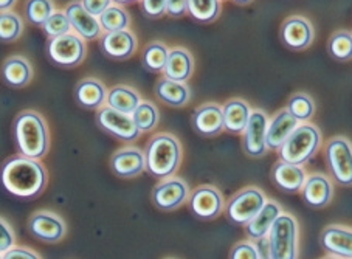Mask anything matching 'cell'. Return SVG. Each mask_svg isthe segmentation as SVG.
<instances>
[{"label":"cell","instance_id":"4","mask_svg":"<svg viewBox=\"0 0 352 259\" xmlns=\"http://www.w3.org/2000/svg\"><path fill=\"white\" fill-rule=\"evenodd\" d=\"M321 142H323V137L317 126L309 122L300 123L298 128L290 134L286 143L278 150L279 159L289 164L306 165L317 155Z\"/></svg>","mask_w":352,"mask_h":259},{"label":"cell","instance_id":"9","mask_svg":"<svg viewBox=\"0 0 352 259\" xmlns=\"http://www.w3.org/2000/svg\"><path fill=\"white\" fill-rule=\"evenodd\" d=\"M96 124L107 134L118 138L120 142L131 144L138 140L142 132L137 128L132 115L113 109L111 106H102L96 111Z\"/></svg>","mask_w":352,"mask_h":259},{"label":"cell","instance_id":"7","mask_svg":"<svg viewBox=\"0 0 352 259\" xmlns=\"http://www.w3.org/2000/svg\"><path fill=\"white\" fill-rule=\"evenodd\" d=\"M324 159L332 180L340 186H352V142L343 135L326 143Z\"/></svg>","mask_w":352,"mask_h":259},{"label":"cell","instance_id":"37","mask_svg":"<svg viewBox=\"0 0 352 259\" xmlns=\"http://www.w3.org/2000/svg\"><path fill=\"white\" fill-rule=\"evenodd\" d=\"M287 109L301 123L309 122L315 115V102L307 93H294L289 98Z\"/></svg>","mask_w":352,"mask_h":259},{"label":"cell","instance_id":"27","mask_svg":"<svg viewBox=\"0 0 352 259\" xmlns=\"http://www.w3.org/2000/svg\"><path fill=\"white\" fill-rule=\"evenodd\" d=\"M223 111V124H226V131L232 132L236 135H242L248 124V120L252 115V107L247 101L241 98L228 100L226 104L222 106Z\"/></svg>","mask_w":352,"mask_h":259},{"label":"cell","instance_id":"15","mask_svg":"<svg viewBox=\"0 0 352 259\" xmlns=\"http://www.w3.org/2000/svg\"><path fill=\"white\" fill-rule=\"evenodd\" d=\"M64 11L69 16L74 32L80 34L81 38L86 41H96L104 34L100 17L90 13L81 0H74V2L67 3Z\"/></svg>","mask_w":352,"mask_h":259},{"label":"cell","instance_id":"6","mask_svg":"<svg viewBox=\"0 0 352 259\" xmlns=\"http://www.w3.org/2000/svg\"><path fill=\"white\" fill-rule=\"evenodd\" d=\"M86 39L75 32L56 38H50L45 45V53L50 61L60 69H75L84 63L87 55Z\"/></svg>","mask_w":352,"mask_h":259},{"label":"cell","instance_id":"41","mask_svg":"<svg viewBox=\"0 0 352 259\" xmlns=\"http://www.w3.org/2000/svg\"><path fill=\"white\" fill-rule=\"evenodd\" d=\"M14 244V233L11 230L8 222L2 218V221H0V255H3V253L8 251L10 249H13Z\"/></svg>","mask_w":352,"mask_h":259},{"label":"cell","instance_id":"1","mask_svg":"<svg viewBox=\"0 0 352 259\" xmlns=\"http://www.w3.org/2000/svg\"><path fill=\"white\" fill-rule=\"evenodd\" d=\"M48 174L41 160L27 155H11L2 166V186L13 197L30 201L47 188Z\"/></svg>","mask_w":352,"mask_h":259},{"label":"cell","instance_id":"43","mask_svg":"<svg viewBox=\"0 0 352 259\" xmlns=\"http://www.w3.org/2000/svg\"><path fill=\"white\" fill-rule=\"evenodd\" d=\"M188 13V0H168L166 16L173 19H180Z\"/></svg>","mask_w":352,"mask_h":259},{"label":"cell","instance_id":"48","mask_svg":"<svg viewBox=\"0 0 352 259\" xmlns=\"http://www.w3.org/2000/svg\"><path fill=\"white\" fill-rule=\"evenodd\" d=\"M232 2H234L236 5H239V7H245V5L252 3L253 0H232Z\"/></svg>","mask_w":352,"mask_h":259},{"label":"cell","instance_id":"8","mask_svg":"<svg viewBox=\"0 0 352 259\" xmlns=\"http://www.w3.org/2000/svg\"><path fill=\"white\" fill-rule=\"evenodd\" d=\"M265 202V192L258 186H247V188L234 192L226 207L230 222H233L234 225L245 227L261 212Z\"/></svg>","mask_w":352,"mask_h":259},{"label":"cell","instance_id":"12","mask_svg":"<svg viewBox=\"0 0 352 259\" xmlns=\"http://www.w3.org/2000/svg\"><path fill=\"white\" fill-rule=\"evenodd\" d=\"M190 188L185 180L168 177L160 180L153 188V202L162 212H174L190 199Z\"/></svg>","mask_w":352,"mask_h":259},{"label":"cell","instance_id":"18","mask_svg":"<svg viewBox=\"0 0 352 259\" xmlns=\"http://www.w3.org/2000/svg\"><path fill=\"white\" fill-rule=\"evenodd\" d=\"M111 170L121 179L137 177L146 171V157L143 150L135 146L120 148L111 157Z\"/></svg>","mask_w":352,"mask_h":259},{"label":"cell","instance_id":"21","mask_svg":"<svg viewBox=\"0 0 352 259\" xmlns=\"http://www.w3.org/2000/svg\"><path fill=\"white\" fill-rule=\"evenodd\" d=\"M192 128L204 137H214L226 131L223 124V111L221 104L216 102H205L200 104L192 113Z\"/></svg>","mask_w":352,"mask_h":259},{"label":"cell","instance_id":"3","mask_svg":"<svg viewBox=\"0 0 352 259\" xmlns=\"http://www.w3.org/2000/svg\"><path fill=\"white\" fill-rule=\"evenodd\" d=\"M146 171L157 180L173 177L182 165L184 149L177 137L168 132L153 135L144 148Z\"/></svg>","mask_w":352,"mask_h":259},{"label":"cell","instance_id":"16","mask_svg":"<svg viewBox=\"0 0 352 259\" xmlns=\"http://www.w3.org/2000/svg\"><path fill=\"white\" fill-rule=\"evenodd\" d=\"M272 182L279 191L286 192V194H296L301 192L302 186L307 179V172L305 165L289 164L279 159L272 168L270 172Z\"/></svg>","mask_w":352,"mask_h":259},{"label":"cell","instance_id":"20","mask_svg":"<svg viewBox=\"0 0 352 259\" xmlns=\"http://www.w3.org/2000/svg\"><path fill=\"white\" fill-rule=\"evenodd\" d=\"M301 197L311 208H324L333 197V183L326 174L314 172L307 176L301 190Z\"/></svg>","mask_w":352,"mask_h":259},{"label":"cell","instance_id":"31","mask_svg":"<svg viewBox=\"0 0 352 259\" xmlns=\"http://www.w3.org/2000/svg\"><path fill=\"white\" fill-rule=\"evenodd\" d=\"M327 53L340 63H348L352 59V32L337 30L327 41Z\"/></svg>","mask_w":352,"mask_h":259},{"label":"cell","instance_id":"14","mask_svg":"<svg viewBox=\"0 0 352 259\" xmlns=\"http://www.w3.org/2000/svg\"><path fill=\"white\" fill-rule=\"evenodd\" d=\"M28 232L45 244H58L65 236V222L52 212H38L28 221Z\"/></svg>","mask_w":352,"mask_h":259},{"label":"cell","instance_id":"40","mask_svg":"<svg viewBox=\"0 0 352 259\" xmlns=\"http://www.w3.org/2000/svg\"><path fill=\"white\" fill-rule=\"evenodd\" d=\"M142 11L148 19H160L166 14L168 0H140Z\"/></svg>","mask_w":352,"mask_h":259},{"label":"cell","instance_id":"29","mask_svg":"<svg viewBox=\"0 0 352 259\" xmlns=\"http://www.w3.org/2000/svg\"><path fill=\"white\" fill-rule=\"evenodd\" d=\"M140 102H142V96H140L135 89H132L129 86H115L109 90L106 104L120 112L132 115Z\"/></svg>","mask_w":352,"mask_h":259},{"label":"cell","instance_id":"44","mask_svg":"<svg viewBox=\"0 0 352 259\" xmlns=\"http://www.w3.org/2000/svg\"><path fill=\"white\" fill-rule=\"evenodd\" d=\"M81 2L84 3V7L90 11V13L96 17H100L109 7H111L113 0H81Z\"/></svg>","mask_w":352,"mask_h":259},{"label":"cell","instance_id":"38","mask_svg":"<svg viewBox=\"0 0 352 259\" xmlns=\"http://www.w3.org/2000/svg\"><path fill=\"white\" fill-rule=\"evenodd\" d=\"M42 30H44V33L48 36V38H56V36H63L74 32L69 16H67L64 10L54 11V13L50 16V19L45 22V25L42 27Z\"/></svg>","mask_w":352,"mask_h":259},{"label":"cell","instance_id":"13","mask_svg":"<svg viewBox=\"0 0 352 259\" xmlns=\"http://www.w3.org/2000/svg\"><path fill=\"white\" fill-rule=\"evenodd\" d=\"M222 192L211 185H202L190 196V208L199 219L211 221L219 218L223 212Z\"/></svg>","mask_w":352,"mask_h":259},{"label":"cell","instance_id":"32","mask_svg":"<svg viewBox=\"0 0 352 259\" xmlns=\"http://www.w3.org/2000/svg\"><path fill=\"white\" fill-rule=\"evenodd\" d=\"M56 11L53 0H27L23 5V16L25 21L34 27H44L50 16Z\"/></svg>","mask_w":352,"mask_h":259},{"label":"cell","instance_id":"5","mask_svg":"<svg viewBox=\"0 0 352 259\" xmlns=\"http://www.w3.org/2000/svg\"><path fill=\"white\" fill-rule=\"evenodd\" d=\"M272 259H295L300 251V227L295 216L281 213L269 233Z\"/></svg>","mask_w":352,"mask_h":259},{"label":"cell","instance_id":"30","mask_svg":"<svg viewBox=\"0 0 352 259\" xmlns=\"http://www.w3.org/2000/svg\"><path fill=\"white\" fill-rule=\"evenodd\" d=\"M222 13V0H188V14L200 23L214 22Z\"/></svg>","mask_w":352,"mask_h":259},{"label":"cell","instance_id":"2","mask_svg":"<svg viewBox=\"0 0 352 259\" xmlns=\"http://www.w3.org/2000/svg\"><path fill=\"white\" fill-rule=\"evenodd\" d=\"M11 135L19 154L32 159H44L50 148V132L45 118L34 111L17 113L11 124Z\"/></svg>","mask_w":352,"mask_h":259},{"label":"cell","instance_id":"49","mask_svg":"<svg viewBox=\"0 0 352 259\" xmlns=\"http://www.w3.org/2000/svg\"><path fill=\"white\" fill-rule=\"evenodd\" d=\"M222 2H223V0H222Z\"/></svg>","mask_w":352,"mask_h":259},{"label":"cell","instance_id":"19","mask_svg":"<svg viewBox=\"0 0 352 259\" xmlns=\"http://www.w3.org/2000/svg\"><path fill=\"white\" fill-rule=\"evenodd\" d=\"M137 38L131 30H121V32L104 33L100 38L101 52L107 58L124 61L129 59L137 52Z\"/></svg>","mask_w":352,"mask_h":259},{"label":"cell","instance_id":"17","mask_svg":"<svg viewBox=\"0 0 352 259\" xmlns=\"http://www.w3.org/2000/svg\"><path fill=\"white\" fill-rule=\"evenodd\" d=\"M320 244L326 255L352 259V228L346 225H327L320 234Z\"/></svg>","mask_w":352,"mask_h":259},{"label":"cell","instance_id":"11","mask_svg":"<svg viewBox=\"0 0 352 259\" xmlns=\"http://www.w3.org/2000/svg\"><path fill=\"white\" fill-rule=\"evenodd\" d=\"M269 117L261 109H253L248 124L242 134V149L252 159H261L267 154V126Z\"/></svg>","mask_w":352,"mask_h":259},{"label":"cell","instance_id":"28","mask_svg":"<svg viewBox=\"0 0 352 259\" xmlns=\"http://www.w3.org/2000/svg\"><path fill=\"white\" fill-rule=\"evenodd\" d=\"M155 96L169 107H184L191 98V90L186 82L174 81L163 76L155 84Z\"/></svg>","mask_w":352,"mask_h":259},{"label":"cell","instance_id":"34","mask_svg":"<svg viewBox=\"0 0 352 259\" xmlns=\"http://www.w3.org/2000/svg\"><path fill=\"white\" fill-rule=\"evenodd\" d=\"M169 56V48L163 42L154 41L149 42V44L144 47L143 52V65L149 71H154V74H160V71L165 70L166 63Z\"/></svg>","mask_w":352,"mask_h":259},{"label":"cell","instance_id":"23","mask_svg":"<svg viewBox=\"0 0 352 259\" xmlns=\"http://www.w3.org/2000/svg\"><path fill=\"white\" fill-rule=\"evenodd\" d=\"M194 67H196V64H194L191 53L184 47H174L169 50L166 67L162 74L169 80L186 82L192 76Z\"/></svg>","mask_w":352,"mask_h":259},{"label":"cell","instance_id":"10","mask_svg":"<svg viewBox=\"0 0 352 259\" xmlns=\"http://www.w3.org/2000/svg\"><path fill=\"white\" fill-rule=\"evenodd\" d=\"M279 39L289 50L302 52L312 45L315 30L312 22L305 16H289L279 28Z\"/></svg>","mask_w":352,"mask_h":259},{"label":"cell","instance_id":"36","mask_svg":"<svg viewBox=\"0 0 352 259\" xmlns=\"http://www.w3.org/2000/svg\"><path fill=\"white\" fill-rule=\"evenodd\" d=\"M23 21L14 11H3L0 14V39L3 44H11L22 36Z\"/></svg>","mask_w":352,"mask_h":259},{"label":"cell","instance_id":"42","mask_svg":"<svg viewBox=\"0 0 352 259\" xmlns=\"http://www.w3.org/2000/svg\"><path fill=\"white\" fill-rule=\"evenodd\" d=\"M2 259H38L41 258L34 250H30L27 247H13L8 251H5L3 255H0Z\"/></svg>","mask_w":352,"mask_h":259},{"label":"cell","instance_id":"35","mask_svg":"<svg viewBox=\"0 0 352 259\" xmlns=\"http://www.w3.org/2000/svg\"><path fill=\"white\" fill-rule=\"evenodd\" d=\"M132 118L133 122H135L140 132L143 134V132H151L157 128V124H159V120H160V113L154 102L142 101L135 109V112L132 113Z\"/></svg>","mask_w":352,"mask_h":259},{"label":"cell","instance_id":"47","mask_svg":"<svg viewBox=\"0 0 352 259\" xmlns=\"http://www.w3.org/2000/svg\"><path fill=\"white\" fill-rule=\"evenodd\" d=\"M138 0H113V3H120V5H131V3H135Z\"/></svg>","mask_w":352,"mask_h":259},{"label":"cell","instance_id":"45","mask_svg":"<svg viewBox=\"0 0 352 259\" xmlns=\"http://www.w3.org/2000/svg\"><path fill=\"white\" fill-rule=\"evenodd\" d=\"M256 245H258V250H259V255H261V258H265V259L272 258V253H270V244H269V238L258 239V240H256Z\"/></svg>","mask_w":352,"mask_h":259},{"label":"cell","instance_id":"25","mask_svg":"<svg viewBox=\"0 0 352 259\" xmlns=\"http://www.w3.org/2000/svg\"><path fill=\"white\" fill-rule=\"evenodd\" d=\"M107 89L104 84L95 78H86L76 84L75 100L81 107L98 111L107 102Z\"/></svg>","mask_w":352,"mask_h":259},{"label":"cell","instance_id":"26","mask_svg":"<svg viewBox=\"0 0 352 259\" xmlns=\"http://www.w3.org/2000/svg\"><path fill=\"white\" fill-rule=\"evenodd\" d=\"M281 213V205L275 201H267L264 207L261 208V212L244 227L248 239L258 240L269 236L273 224H275V221Z\"/></svg>","mask_w":352,"mask_h":259},{"label":"cell","instance_id":"22","mask_svg":"<svg viewBox=\"0 0 352 259\" xmlns=\"http://www.w3.org/2000/svg\"><path fill=\"white\" fill-rule=\"evenodd\" d=\"M300 120H296L289 109H281L276 112L269 120V126H267V148L269 150H275L278 153L284 143H286L290 134L300 126Z\"/></svg>","mask_w":352,"mask_h":259},{"label":"cell","instance_id":"24","mask_svg":"<svg viewBox=\"0 0 352 259\" xmlns=\"http://www.w3.org/2000/svg\"><path fill=\"white\" fill-rule=\"evenodd\" d=\"M2 78L8 87L23 89L33 80V67L27 58L10 56L2 64Z\"/></svg>","mask_w":352,"mask_h":259},{"label":"cell","instance_id":"46","mask_svg":"<svg viewBox=\"0 0 352 259\" xmlns=\"http://www.w3.org/2000/svg\"><path fill=\"white\" fill-rule=\"evenodd\" d=\"M17 3V0H0V11H11V8Z\"/></svg>","mask_w":352,"mask_h":259},{"label":"cell","instance_id":"33","mask_svg":"<svg viewBox=\"0 0 352 259\" xmlns=\"http://www.w3.org/2000/svg\"><path fill=\"white\" fill-rule=\"evenodd\" d=\"M101 27L104 33L121 32V30H129L131 27V16L123 8V5L112 3L104 13L100 16Z\"/></svg>","mask_w":352,"mask_h":259},{"label":"cell","instance_id":"39","mask_svg":"<svg viewBox=\"0 0 352 259\" xmlns=\"http://www.w3.org/2000/svg\"><path fill=\"white\" fill-rule=\"evenodd\" d=\"M230 258L232 259H261L256 240L248 239L241 240L230 250Z\"/></svg>","mask_w":352,"mask_h":259}]
</instances>
